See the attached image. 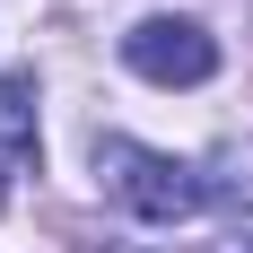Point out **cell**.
Instances as JSON below:
<instances>
[{"label": "cell", "instance_id": "cell-3", "mask_svg": "<svg viewBox=\"0 0 253 253\" xmlns=\"http://www.w3.org/2000/svg\"><path fill=\"white\" fill-rule=\"evenodd\" d=\"M9 175H35V70L0 79V192Z\"/></svg>", "mask_w": 253, "mask_h": 253}, {"label": "cell", "instance_id": "cell-1", "mask_svg": "<svg viewBox=\"0 0 253 253\" xmlns=\"http://www.w3.org/2000/svg\"><path fill=\"white\" fill-rule=\"evenodd\" d=\"M96 175H105V192H114L131 218H149V227H175V218H192V210L210 201L201 166L157 157V149H140V140H96Z\"/></svg>", "mask_w": 253, "mask_h": 253}, {"label": "cell", "instance_id": "cell-2", "mask_svg": "<svg viewBox=\"0 0 253 253\" xmlns=\"http://www.w3.org/2000/svg\"><path fill=\"white\" fill-rule=\"evenodd\" d=\"M123 61L140 79H157V87H201V79H218V44L192 18H140L123 35Z\"/></svg>", "mask_w": 253, "mask_h": 253}]
</instances>
